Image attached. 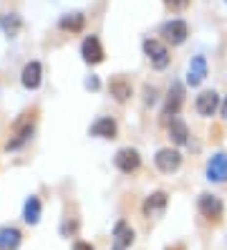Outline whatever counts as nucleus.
Returning <instances> with one entry per match:
<instances>
[{
    "instance_id": "f257e3e1",
    "label": "nucleus",
    "mask_w": 227,
    "mask_h": 250,
    "mask_svg": "<svg viewBox=\"0 0 227 250\" xmlns=\"http://www.w3.org/2000/svg\"><path fill=\"white\" fill-rule=\"evenodd\" d=\"M144 53H146V58L151 61L154 68H166L169 66V51H166V46L162 41H157V38L144 41Z\"/></svg>"
},
{
    "instance_id": "f03ea898",
    "label": "nucleus",
    "mask_w": 227,
    "mask_h": 250,
    "mask_svg": "<svg viewBox=\"0 0 227 250\" xmlns=\"http://www.w3.org/2000/svg\"><path fill=\"white\" fill-rule=\"evenodd\" d=\"M162 36L166 38V43H172V46H179V43H185L187 36H189V28L185 21H169L162 25Z\"/></svg>"
},
{
    "instance_id": "7ed1b4c3",
    "label": "nucleus",
    "mask_w": 227,
    "mask_h": 250,
    "mask_svg": "<svg viewBox=\"0 0 227 250\" xmlns=\"http://www.w3.org/2000/svg\"><path fill=\"white\" fill-rule=\"evenodd\" d=\"M139 152L136 149H131V146H126V149H119L116 152V157H114V165L121 169V172H126V174H131L134 169H139Z\"/></svg>"
},
{
    "instance_id": "20e7f679",
    "label": "nucleus",
    "mask_w": 227,
    "mask_h": 250,
    "mask_svg": "<svg viewBox=\"0 0 227 250\" xmlns=\"http://www.w3.org/2000/svg\"><path fill=\"white\" fill-rule=\"evenodd\" d=\"M134 243V230L129 223L124 220H119L114 225V243H111V250H126L129 245Z\"/></svg>"
},
{
    "instance_id": "39448f33",
    "label": "nucleus",
    "mask_w": 227,
    "mask_h": 250,
    "mask_svg": "<svg viewBox=\"0 0 227 250\" xmlns=\"http://www.w3.org/2000/svg\"><path fill=\"white\" fill-rule=\"evenodd\" d=\"M166 202H169V197H166V192H154V195H149L142 205V210L146 217H162L164 210H166Z\"/></svg>"
},
{
    "instance_id": "423d86ee",
    "label": "nucleus",
    "mask_w": 227,
    "mask_h": 250,
    "mask_svg": "<svg viewBox=\"0 0 227 250\" xmlns=\"http://www.w3.org/2000/svg\"><path fill=\"white\" fill-rule=\"evenodd\" d=\"M30 134H33V116H30V119H23V122L15 124V137H13V139H8L5 149L10 152V149H18V146H23V144L28 142V137H30Z\"/></svg>"
},
{
    "instance_id": "0eeeda50",
    "label": "nucleus",
    "mask_w": 227,
    "mask_h": 250,
    "mask_svg": "<svg viewBox=\"0 0 227 250\" xmlns=\"http://www.w3.org/2000/svg\"><path fill=\"white\" fill-rule=\"evenodd\" d=\"M154 162H157V167L162 172H177L179 165H182V154L177 149H159Z\"/></svg>"
},
{
    "instance_id": "6e6552de",
    "label": "nucleus",
    "mask_w": 227,
    "mask_h": 250,
    "mask_svg": "<svg viewBox=\"0 0 227 250\" xmlns=\"http://www.w3.org/2000/svg\"><path fill=\"white\" fill-rule=\"evenodd\" d=\"M81 56L86 63H101L103 61V48L96 36H88L83 43H81Z\"/></svg>"
},
{
    "instance_id": "1a4fd4ad",
    "label": "nucleus",
    "mask_w": 227,
    "mask_h": 250,
    "mask_svg": "<svg viewBox=\"0 0 227 250\" xmlns=\"http://www.w3.org/2000/svg\"><path fill=\"white\" fill-rule=\"evenodd\" d=\"M207 177L212 182H225L227 180V154H215L207 162Z\"/></svg>"
},
{
    "instance_id": "9d476101",
    "label": "nucleus",
    "mask_w": 227,
    "mask_h": 250,
    "mask_svg": "<svg viewBox=\"0 0 227 250\" xmlns=\"http://www.w3.org/2000/svg\"><path fill=\"white\" fill-rule=\"evenodd\" d=\"M207 76V61L205 56H194L192 63H189V73H187V83L189 86H200Z\"/></svg>"
},
{
    "instance_id": "9b49d317",
    "label": "nucleus",
    "mask_w": 227,
    "mask_h": 250,
    "mask_svg": "<svg viewBox=\"0 0 227 250\" xmlns=\"http://www.w3.org/2000/svg\"><path fill=\"white\" fill-rule=\"evenodd\" d=\"M200 212L209 220H220L222 217V202L215 195H202L200 197Z\"/></svg>"
},
{
    "instance_id": "f8f14e48",
    "label": "nucleus",
    "mask_w": 227,
    "mask_h": 250,
    "mask_svg": "<svg viewBox=\"0 0 227 250\" xmlns=\"http://www.w3.org/2000/svg\"><path fill=\"white\" fill-rule=\"evenodd\" d=\"M91 134L94 137H101V139H114L116 137V122L111 116H101L91 124Z\"/></svg>"
},
{
    "instance_id": "ddd939ff",
    "label": "nucleus",
    "mask_w": 227,
    "mask_h": 250,
    "mask_svg": "<svg viewBox=\"0 0 227 250\" xmlns=\"http://www.w3.org/2000/svg\"><path fill=\"white\" fill-rule=\"evenodd\" d=\"M41 76H43V68H41V63L38 61H30L25 68H23V76H21V81H23V86L25 89H38L41 86Z\"/></svg>"
},
{
    "instance_id": "4468645a",
    "label": "nucleus",
    "mask_w": 227,
    "mask_h": 250,
    "mask_svg": "<svg viewBox=\"0 0 227 250\" xmlns=\"http://www.w3.org/2000/svg\"><path fill=\"white\" fill-rule=\"evenodd\" d=\"M217 106H220V96L215 91H205V94L197 96V111L202 116H212L217 111Z\"/></svg>"
},
{
    "instance_id": "2eb2a0df",
    "label": "nucleus",
    "mask_w": 227,
    "mask_h": 250,
    "mask_svg": "<svg viewBox=\"0 0 227 250\" xmlns=\"http://www.w3.org/2000/svg\"><path fill=\"white\" fill-rule=\"evenodd\" d=\"M109 91H111V96L119 101V104H124V101L131 96V83H129L124 76H116V79H111V83H109Z\"/></svg>"
},
{
    "instance_id": "dca6fc26",
    "label": "nucleus",
    "mask_w": 227,
    "mask_h": 250,
    "mask_svg": "<svg viewBox=\"0 0 227 250\" xmlns=\"http://www.w3.org/2000/svg\"><path fill=\"white\" fill-rule=\"evenodd\" d=\"M179 106H182V86H179V83H172V89H169V96H166L164 116H177Z\"/></svg>"
},
{
    "instance_id": "f3484780",
    "label": "nucleus",
    "mask_w": 227,
    "mask_h": 250,
    "mask_svg": "<svg viewBox=\"0 0 227 250\" xmlns=\"http://www.w3.org/2000/svg\"><path fill=\"white\" fill-rule=\"evenodd\" d=\"M58 25L63 28V31H71V33H79L81 28L86 25V18H83V13H66L63 18L58 21Z\"/></svg>"
},
{
    "instance_id": "a211bd4d",
    "label": "nucleus",
    "mask_w": 227,
    "mask_h": 250,
    "mask_svg": "<svg viewBox=\"0 0 227 250\" xmlns=\"http://www.w3.org/2000/svg\"><path fill=\"white\" fill-rule=\"evenodd\" d=\"M21 245V232L15 228H3L0 230V250H15Z\"/></svg>"
},
{
    "instance_id": "6ab92c4d",
    "label": "nucleus",
    "mask_w": 227,
    "mask_h": 250,
    "mask_svg": "<svg viewBox=\"0 0 227 250\" xmlns=\"http://www.w3.org/2000/svg\"><path fill=\"white\" fill-rule=\"evenodd\" d=\"M169 137H172L174 144H187V137H189L187 124L182 122V119H172V124H169Z\"/></svg>"
},
{
    "instance_id": "aec40b11",
    "label": "nucleus",
    "mask_w": 227,
    "mask_h": 250,
    "mask_svg": "<svg viewBox=\"0 0 227 250\" xmlns=\"http://www.w3.org/2000/svg\"><path fill=\"white\" fill-rule=\"evenodd\" d=\"M38 220H41V200L38 197H28V202H25V223L36 225Z\"/></svg>"
},
{
    "instance_id": "412c9836",
    "label": "nucleus",
    "mask_w": 227,
    "mask_h": 250,
    "mask_svg": "<svg viewBox=\"0 0 227 250\" xmlns=\"http://www.w3.org/2000/svg\"><path fill=\"white\" fill-rule=\"evenodd\" d=\"M0 25L5 28L8 36H15V33H18V28H21V18H18V16H10V18H3V16H0Z\"/></svg>"
},
{
    "instance_id": "4be33fe9",
    "label": "nucleus",
    "mask_w": 227,
    "mask_h": 250,
    "mask_svg": "<svg viewBox=\"0 0 227 250\" xmlns=\"http://www.w3.org/2000/svg\"><path fill=\"white\" fill-rule=\"evenodd\" d=\"M164 3H166L169 10H185L189 5V0H164Z\"/></svg>"
},
{
    "instance_id": "5701e85b",
    "label": "nucleus",
    "mask_w": 227,
    "mask_h": 250,
    "mask_svg": "<svg viewBox=\"0 0 227 250\" xmlns=\"http://www.w3.org/2000/svg\"><path fill=\"white\" fill-rule=\"evenodd\" d=\"M73 250H94V245H91V243H76Z\"/></svg>"
},
{
    "instance_id": "b1692460",
    "label": "nucleus",
    "mask_w": 227,
    "mask_h": 250,
    "mask_svg": "<svg viewBox=\"0 0 227 250\" xmlns=\"http://www.w3.org/2000/svg\"><path fill=\"white\" fill-rule=\"evenodd\" d=\"M86 86H88V89H99V79H88Z\"/></svg>"
},
{
    "instance_id": "393cba45",
    "label": "nucleus",
    "mask_w": 227,
    "mask_h": 250,
    "mask_svg": "<svg viewBox=\"0 0 227 250\" xmlns=\"http://www.w3.org/2000/svg\"><path fill=\"white\" fill-rule=\"evenodd\" d=\"M222 116L227 119V96H225V101H222Z\"/></svg>"
},
{
    "instance_id": "a878e982",
    "label": "nucleus",
    "mask_w": 227,
    "mask_h": 250,
    "mask_svg": "<svg viewBox=\"0 0 227 250\" xmlns=\"http://www.w3.org/2000/svg\"><path fill=\"white\" fill-rule=\"evenodd\" d=\"M166 250H182V248H166Z\"/></svg>"
}]
</instances>
